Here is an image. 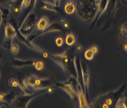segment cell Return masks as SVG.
Returning <instances> with one entry per match:
<instances>
[{
    "label": "cell",
    "instance_id": "6da1fadb",
    "mask_svg": "<svg viewBox=\"0 0 127 108\" xmlns=\"http://www.w3.org/2000/svg\"><path fill=\"white\" fill-rule=\"evenodd\" d=\"M100 0H76V14L84 22L94 21L96 17Z\"/></svg>",
    "mask_w": 127,
    "mask_h": 108
},
{
    "label": "cell",
    "instance_id": "7a4b0ae2",
    "mask_svg": "<svg viewBox=\"0 0 127 108\" xmlns=\"http://www.w3.org/2000/svg\"><path fill=\"white\" fill-rule=\"evenodd\" d=\"M48 58L60 67L63 72L69 75L76 78V72L75 69L74 57H71L67 51L58 54H53L48 53Z\"/></svg>",
    "mask_w": 127,
    "mask_h": 108
},
{
    "label": "cell",
    "instance_id": "3957f363",
    "mask_svg": "<svg viewBox=\"0 0 127 108\" xmlns=\"http://www.w3.org/2000/svg\"><path fill=\"white\" fill-rule=\"evenodd\" d=\"M53 88L49 87L43 89L33 90V92L32 93L25 92L23 94H19L10 103V107L13 108H26L33 99L44 95V94L51 92Z\"/></svg>",
    "mask_w": 127,
    "mask_h": 108
},
{
    "label": "cell",
    "instance_id": "277c9868",
    "mask_svg": "<svg viewBox=\"0 0 127 108\" xmlns=\"http://www.w3.org/2000/svg\"><path fill=\"white\" fill-rule=\"evenodd\" d=\"M37 22V16L33 11H31L18 28V32L23 36H29L35 31Z\"/></svg>",
    "mask_w": 127,
    "mask_h": 108
},
{
    "label": "cell",
    "instance_id": "5b68a950",
    "mask_svg": "<svg viewBox=\"0 0 127 108\" xmlns=\"http://www.w3.org/2000/svg\"><path fill=\"white\" fill-rule=\"evenodd\" d=\"M17 35V32L12 25L10 23H6L4 26V47L10 49L14 38Z\"/></svg>",
    "mask_w": 127,
    "mask_h": 108
},
{
    "label": "cell",
    "instance_id": "8992f818",
    "mask_svg": "<svg viewBox=\"0 0 127 108\" xmlns=\"http://www.w3.org/2000/svg\"><path fill=\"white\" fill-rule=\"evenodd\" d=\"M56 87L63 90L70 97L72 100H73L75 102L78 101L77 91L68 84H66V82H60V83L58 82V83L56 84Z\"/></svg>",
    "mask_w": 127,
    "mask_h": 108
},
{
    "label": "cell",
    "instance_id": "52a82bcc",
    "mask_svg": "<svg viewBox=\"0 0 127 108\" xmlns=\"http://www.w3.org/2000/svg\"><path fill=\"white\" fill-rule=\"evenodd\" d=\"M62 31V26H60L59 23H52V24L50 23V26H48L45 31H44L43 32H40V33L38 34V35H35L34 37H33V38H32V39H31V41H33V40H35V39L40 38L42 36H44V35H47V34L54 33V32H61Z\"/></svg>",
    "mask_w": 127,
    "mask_h": 108
},
{
    "label": "cell",
    "instance_id": "ba28073f",
    "mask_svg": "<svg viewBox=\"0 0 127 108\" xmlns=\"http://www.w3.org/2000/svg\"><path fill=\"white\" fill-rule=\"evenodd\" d=\"M36 60H22L19 59H14L11 62L13 67L16 68H22L28 67V66H33L34 67Z\"/></svg>",
    "mask_w": 127,
    "mask_h": 108
},
{
    "label": "cell",
    "instance_id": "9c48e42d",
    "mask_svg": "<svg viewBox=\"0 0 127 108\" xmlns=\"http://www.w3.org/2000/svg\"><path fill=\"white\" fill-rule=\"evenodd\" d=\"M76 91H77L78 94V102L79 103V107L81 108L90 107L87 100V96L84 93L82 87L78 85Z\"/></svg>",
    "mask_w": 127,
    "mask_h": 108
},
{
    "label": "cell",
    "instance_id": "30bf717a",
    "mask_svg": "<svg viewBox=\"0 0 127 108\" xmlns=\"http://www.w3.org/2000/svg\"><path fill=\"white\" fill-rule=\"evenodd\" d=\"M64 12L67 15L73 16L76 14V4L73 0H66L63 5Z\"/></svg>",
    "mask_w": 127,
    "mask_h": 108
},
{
    "label": "cell",
    "instance_id": "8fae6325",
    "mask_svg": "<svg viewBox=\"0 0 127 108\" xmlns=\"http://www.w3.org/2000/svg\"><path fill=\"white\" fill-rule=\"evenodd\" d=\"M50 20L47 17H41L37 20L36 26H35V31L36 32H39V33L43 32L50 26Z\"/></svg>",
    "mask_w": 127,
    "mask_h": 108
},
{
    "label": "cell",
    "instance_id": "7c38bea8",
    "mask_svg": "<svg viewBox=\"0 0 127 108\" xmlns=\"http://www.w3.org/2000/svg\"><path fill=\"white\" fill-rule=\"evenodd\" d=\"M17 96V94H16L14 91H10L6 93H0V101L6 103L7 105H10Z\"/></svg>",
    "mask_w": 127,
    "mask_h": 108
},
{
    "label": "cell",
    "instance_id": "4fadbf2b",
    "mask_svg": "<svg viewBox=\"0 0 127 108\" xmlns=\"http://www.w3.org/2000/svg\"><path fill=\"white\" fill-rule=\"evenodd\" d=\"M23 0H10L8 7L11 11L15 14H18L21 11V5Z\"/></svg>",
    "mask_w": 127,
    "mask_h": 108
},
{
    "label": "cell",
    "instance_id": "5bb4252c",
    "mask_svg": "<svg viewBox=\"0 0 127 108\" xmlns=\"http://www.w3.org/2000/svg\"><path fill=\"white\" fill-rule=\"evenodd\" d=\"M38 76L35 75H31L25 78L23 81V85H24L26 90L32 89L33 90L36 84Z\"/></svg>",
    "mask_w": 127,
    "mask_h": 108
},
{
    "label": "cell",
    "instance_id": "9a60e30c",
    "mask_svg": "<svg viewBox=\"0 0 127 108\" xmlns=\"http://www.w3.org/2000/svg\"><path fill=\"white\" fill-rule=\"evenodd\" d=\"M108 2L109 0H100L97 15L94 20H97V19L100 18L103 14H104V13L106 12L107 5H108Z\"/></svg>",
    "mask_w": 127,
    "mask_h": 108
},
{
    "label": "cell",
    "instance_id": "2e32d148",
    "mask_svg": "<svg viewBox=\"0 0 127 108\" xmlns=\"http://www.w3.org/2000/svg\"><path fill=\"white\" fill-rule=\"evenodd\" d=\"M64 44L68 47H73L76 44V36L73 33H69L66 35L64 39Z\"/></svg>",
    "mask_w": 127,
    "mask_h": 108
},
{
    "label": "cell",
    "instance_id": "e0dca14e",
    "mask_svg": "<svg viewBox=\"0 0 127 108\" xmlns=\"http://www.w3.org/2000/svg\"><path fill=\"white\" fill-rule=\"evenodd\" d=\"M59 7L56 5L53 2H48L47 1H43V5L42 6V9L51 11L53 13H59Z\"/></svg>",
    "mask_w": 127,
    "mask_h": 108
},
{
    "label": "cell",
    "instance_id": "ac0fdd59",
    "mask_svg": "<svg viewBox=\"0 0 127 108\" xmlns=\"http://www.w3.org/2000/svg\"><path fill=\"white\" fill-rule=\"evenodd\" d=\"M7 59V53L5 49L0 45V65L5 63Z\"/></svg>",
    "mask_w": 127,
    "mask_h": 108
},
{
    "label": "cell",
    "instance_id": "d6986e66",
    "mask_svg": "<svg viewBox=\"0 0 127 108\" xmlns=\"http://www.w3.org/2000/svg\"><path fill=\"white\" fill-rule=\"evenodd\" d=\"M116 3H117V0H109L106 11L109 14H111L113 13L115 8H116Z\"/></svg>",
    "mask_w": 127,
    "mask_h": 108
},
{
    "label": "cell",
    "instance_id": "ffe728a7",
    "mask_svg": "<svg viewBox=\"0 0 127 108\" xmlns=\"http://www.w3.org/2000/svg\"><path fill=\"white\" fill-rule=\"evenodd\" d=\"M95 55V54H94V52H93L90 48L85 50V52H84V57H85V59L87 60H88V61L92 60L94 59Z\"/></svg>",
    "mask_w": 127,
    "mask_h": 108
},
{
    "label": "cell",
    "instance_id": "44dd1931",
    "mask_svg": "<svg viewBox=\"0 0 127 108\" xmlns=\"http://www.w3.org/2000/svg\"><path fill=\"white\" fill-rule=\"evenodd\" d=\"M10 53H11V54H13V55H17L19 52V45L16 43H13L11 44V47H10Z\"/></svg>",
    "mask_w": 127,
    "mask_h": 108
},
{
    "label": "cell",
    "instance_id": "7402d4cb",
    "mask_svg": "<svg viewBox=\"0 0 127 108\" xmlns=\"http://www.w3.org/2000/svg\"><path fill=\"white\" fill-rule=\"evenodd\" d=\"M32 1H33V0H23L21 5V9H20L21 11L28 8L32 3Z\"/></svg>",
    "mask_w": 127,
    "mask_h": 108
},
{
    "label": "cell",
    "instance_id": "603a6c76",
    "mask_svg": "<svg viewBox=\"0 0 127 108\" xmlns=\"http://www.w3.org/2000/svg\"><path fill=\"white\" fill-rule=\"evenodd\" d=\"M44 66V62L42 61H41V60H38L36 61V63H35L34 68L37 71H42V69H43Z\"/></svg>",
    "mask_w": 127,
    "mask_h": 108
},
{
    "label": "cell",
    "instance_id": "cb8c5ba5",
    "mask_svg": "<svg viewBox=\"0 0 127 108\" xmlns=\"http://www.w3.org/2000/svg\"><path fill=\"white\" fill-rule=\"evenodd\" d=\"M64 43V39L61 36H58L55 39V44L56 46L58 47H61Z\"/></svg>",
    "mask_w": 127,
    "mask_h": 108
},
{
    "label": "cell",
    "instance_id": "d4e9b609",
    "mask_svg": "<svg viewBox=\"0 0 127 108\" xmlns=\"http://www.w3.org/2000/svg\"><path fill=\"white\" fill-rule=\"evenodd\" d=\"M121 31L122 35L127 38V22L122 25V27L121 28Z\"/></svg>",
    "mask_w": 127,
    "mask_h": 108
},
{
    "label": "cell",
    "instance_id": "484cf974",
    "mask_svg": "<svg viewBox=\"0 0 127 108\" xmlns=\"http://www.w3.org/2000/svg\"><path fill=\"white\" fill-rule=\"evenodd\" d=\"M60 23H62V26H63L64 28H66V29L69 28V23L67 22V21L66 20V19H60Z\"/></svg>",
    "mask_w": 127,
    "mask_h": 108
},
{
    "label": "cell",
    "instance_id": "4316f807",
    "mask_svg": "<svg viewBox=\"0 0 127 108\" xmlns=\"http://www.w3.org/2000/svg\"><path fill=\"white\" fill-rule=\"evenodd\" d=\"M76 50L78 52H81L83 50V47L81 44H78L76 45Z\"/></svg>",
    "mask_w": 127,
    "mask_h": 108
},
{
    "label": "cell",
    "instance_id": "83f0119b",
    "mask_svg": "<svg viewBox=\"0 0 127 108\" xmlns=\"http://www.w3.org/2000/svg\"><path fill=\"white\" fill-rule=\"evenodd\" d=\"M90 48H91V50H92V51H93V52H94V53L95 54H96L97 52H98V47H97V46H95V45H94V46L91 47Z\"/></svg>",
    "mask_w": 127,
    "mask_h": 108
},
{
    "label": "cell",
    "instance_id": "f1b7e54d",
    "mask_svg": "<svg viewBox=\"0 0 127 108\" xmlns=\"http://www.w3.org/2000/svg\"><path fill=\"white\" fill-rule=\"evenodd\" d=\"M52 2L57 6H59L60 4V0H52Z\"/></svg>",
    "mask_w": 127,
    "mask_h": 108
},
{
    "label": "cell",
    "instance_id": "f546056e",
    "mask_svg": "<svg viewBox=\"0 0 127 108\" xmlns=\"http://www.w3.org/2000/svg\"><path fill=\"white\" fill-rule=\"evenodd\" d=\"M9 106H8L6 103H3V102L0 101V108H5V107H8Z\"/></svg>",
    "mask_w": 127,
    "mask_h": 108
},
{
    "label": "cell",
    "instance_id": "4dcf8cb0",
    "mask_svg": "<svg viewBox=\"0 0 127 108\" xmlns=\"http://www.w3.org/2000/svg\"><path fill=\"white\" fill-rule=\"evenodd\" d=\"M10 0H0V4L1 5H3V4H8V2H9Z\"/></svg>",
    "mask_w": 127,
    "mask_h": 108
},
{
    "label": "cell",
    "instance_id": "1f68e13d",
    "mask_svg": "<svg viewBox=\"0 0 127 108\" xmlns=\"http://www.w3.org/2000/svg\"><path fill=\"white\" fill-rule=\"evenodd\" d=\"M123 99L124 103H125V107L127 108V96H123Z\"/></svg>",
    "mask_w": 127,
    "mask_h": 108
},
{
    "label": "cell",
    "instance_id": "d6a6232c",
    "mask_svg": "<svg viewBox=\"0 0 127 108\" xmlns=\"http://www.w3.org/2000/svg\"><path fill=\"white\" fill-rule=\"evenodd\" d=\"M2 21H3V17H2V14H0V27H1Z\"/></svg>",
    "mask_w": 127,
    "mask_h": 108
},
{
    "label": "cell",
    "instance_id": "836d02e7",
    "mask_svg": "<svg viewBox=\"0 0 127 108\" xmlns=\"http://www.w3.org/2000/svg\"><path fill=\"white\" fill-rule=\"evenodd\" d=\"M124 50H125V51H126V50H127V44H125V45H124Z\"/></svg>",
    "mask_w": 127,
    "mask_h": 108
},
{
    "label": "cell",
    "instance_id": "e575fe53",
    "mask_svg": "<svg viewBox=\"0 0 127 108\" xmlns=\"http://www.w3.org/2000/svg\"><path fill=\"white\" fill-rule=\"evenodd\" d=\"M0 78H1V72H0Z\"/></svg>",
    "mask_w": 127,
    "mask_h": 108
},
{
    "label": "cell",
    "instance_id": "d590c367",
    "mask_svg": "<svg viewBox=\"0 0 127 108\" xmlns=\"http://www.w3.org/2000/svg\"><path fill=\"white\" fill-rule=\"evenodd\" d=\"M126 51V52L127 53V50H126V51Z\"/></svg>",
    "mask_w": 127,
    "mask_h": 108
}]
</instances>
